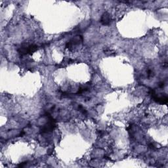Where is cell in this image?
I'll list each match as a JSON object with an SVG mask.
<instances>
[{
	"mask_svg": "<svg viewBox=\"0 0 168 168\" xmlns=\"http://www.w3.org/2000/svg\"><path fill=\"white\" fill-rule=\"evenodd\" d=\"M78 108H79V111H80L81 112H82L83 114H87V111H85V110L84 108V107H83L82 105H79Z\"/></svg>",
	"mask_w": 168,
	"mask_h": 168,
	"instance_id": "6",
	"label": "cell"
},
{
	"mask_svg": "<svg viewBox=\"0 0 168 168\" xmlns=\"http://www.w3.org/2000/svg\"><path fill=\"white\" fill-rule=\"evenodd\" d=\"M38 49V47L36 45L31 44V45H28L22 46L19 49H18V52L21 55H24L26 54H32L34 52L36 51Z\"/></svg>",
	"mask_w": 168,
	"mask_h": 168,
	"instance_id": "2",
	"label": "cell"
},
{
	"mask_svg": "<svg viewBox=\"0 0 168 168\" xmlns=\"http://www.w3.org/2000/svg\"><path fill=\"white\" fill-rule=\"evenodd\" d=\"M150 95H152V97L155 102H158L159 104H161V105H164V104H167L168 102V98L166 95L165 96H158L156 94L155 91L153 89H150Z\"/></svg>",
	"mask_w": 168,
	"mask_h": 168,
	"instance_id": "3",
	"label": "cell"
},
{
	"mask_svg": "<svg viewBox=\"0 0 168 168\" xmlns=\"http://www.w3.org/2000/svg\"><path fill=\"white\" fill-rule=\"evenodd\" d=\"M83 42V38L81 36H77L76 37H74V38L71 39L70 41H69L66 45V48L70 49L71 48H73L74 46H76L78 45H79L80 43H82Z\"/></svg>",
	"mask_w": 168,
	"mask_h": 168,
	"instance_id": "4",
	"label": "cell"
},
{
	"mask_svg": "<svg viewBox=\"0 0 168 168\" xmlns=\"http://www.w3.org/2000/svg\"><path fill=\"white\" fill-rule=\"evenodd\" d=\"M112 21L111 16L108 12H105L102 14L100 22L104 26H108L111 25Z\"/></svg>",
	"mask_w": 168,
	"mask_h": 168,
	"instance_id": "5",
	"label": "cell"
},
{
	"mask_svg": "<svg viewBox=\"0 0 168 168\" xmlns=\"http://www.w3.org/2000/svg\"><path fill=\"white\" fill-rule=\"evenodd\" d=\"M154 72L151 70H148L147 72V76L148 78H152L154 76Z\"/></svg>",
	"mask_w": 168,
	"mask_h": 168,
	"instance_id": "7",
	"label": "cell"
},
{
	"mask_svg": "<svg viewBox=\"0 0 168 168\" xmlns=\"http://www.w3.org/2000/svg\"><path fill=\"white\" fill-rule=\"evenodd\" d=\"M158 85H159V87H160V88H164V85H165V84H164V82H161L159 83Z\"/></svg>",
	"mask_w": 168,
	"mask_h": 168,
	"instance_id": "8",
	"label": "cell"
},
{
	"mask_svg": "<svg viewBox=\"0 0 168 168\" xmlns=\"http://www.w3.org/2000/svg\"><path fill=\"white\" fill-rule=\"evenodd\" d=\"M47 116L48 117V121L40 130V133L42 134H45V133H48L49 132L53 131V130L55 127V120L51 116V115L48 113L47 114Z\"/></svg>",
	"mask_w": 168,
	"mask_h": 168,
	"instance_id": "1",
	"label": "cell"
},
{
	"mask_svg": "<svg viewBox=\"0 0 168 168\" xmlns=\"http://www.w3.org/2000/svg\"><path fill=\"white\" fill-rule=\"evenodd\" d=\"M149 147L150 148H152V149H155V146L154 145V144L151 143V144H149Z\"/></svg>",
	"mask_w": 168,
	"mask_h": 168,
	"instance_id": "9",
	"label": "cell"
}]
</instances>
